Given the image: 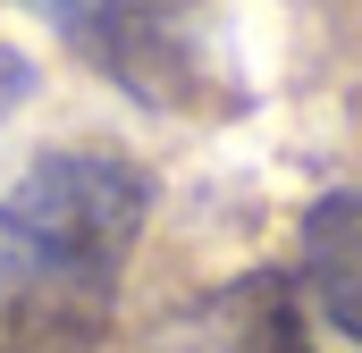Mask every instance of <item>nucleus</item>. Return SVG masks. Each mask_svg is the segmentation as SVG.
<instances>
[{
  "mask_svg": "<svg viewBox=\"0 0 362 353\" xmlns=\"http://www.w3.org/2000/svg\"><path fill=\"white\" fill-rule=\"evenodd\" d=\"M152 219V176L118 152H42L0 193V320L101 311Z\"/></svg>",
  "mask_w": 362,
  "mask_h": 353,
  "instance_id": "obj_1",
  "label": "nucleus"
},
{
  "mask_svg": "<svg viewBox=\"0 0 362 353\" xmlns=\"http://www.w3.org/2000/svg\"><path fill=\"white\" fill-rule=\"evenodd\" d=\"M303 286L320 320L346 345H362V185H337L303 210Z\"/></svg>",
  "mask_w": 362,
  "mask_h": 353,
  "instance_id": "obj_2",
  "label": "nucleus"
},
{
  "mask_svg": "<svg viewBox=\"0 0 362 353\" xmlns=\"http://www.w3.org/2000/svg\"><path fill=\"white\" fill-rule=\"evenodd\" d=\"M25 92H34V59H25V51H8V42H0V118H8V109H17V101H25Z\"/></svg>",
  "mask_w": 362,
  "mask_h": 353,
  "instance_id": "obj_3",
  "label": "nucleus"
}]
</instances>
